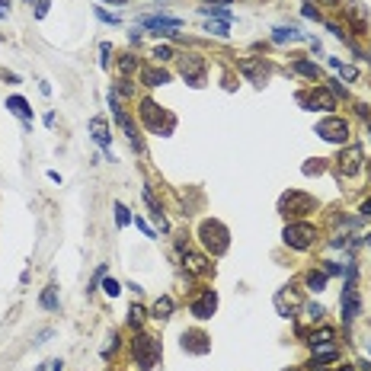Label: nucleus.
Instances as JSON below:
<instances>
[{"mask_svg": "<svg viewBox=\"0 0 371 371\" xmlns=\"http://www.w3.org/2000/svg\"><path fill=\"white\" fill-rule=\"evenodd\" d=\"M132 352H135V361H138V365H141L144 371H151V368L160 361V339H154V336L141 333V336L135 339Z\"/></svg>", "mask_w": 371, "mask_h": 371, "instance_id": "1", "label": "nucleus"}, {"mask_svg": "<svg viewBox=\"0 0 371 371\" xmlns=\"http://www.w3.org/2000/svg\"><path fill=\"white\" fill-rule=\"evenodd\" d=\"M198 234H202V243L208 246L214 256H221L224 250H227V230H224V224H218V221H205Z\"/></svg>", "mask_w": 371, "mask_h": 371, "instance_id": "2", "label": "nucleus"}, {"mask_svg": "<svg viewBox=\"0 0 371 371\" xmlns=\"http://www.w3.org/2000/svg\"><path fill=\"white\" fill-rule=\"evenodd\" d=\"M317 135H320L323 141L346 144V141H349V125L342 122V118H323V122L317 125Z\"/></svg>", "mask_w": 371, "mask_h": 371, "instance_id": "3", "label": "nucleus"}, {"mask_svg": "<svg viewBox=\"0 0 371 371\" xmlns=\"http://www.w3.org/2000/svg\"><path fill=\"white\" fill-rule=\"evenodd\" d=\"M282 237H285V243H288V246L307 250L310 243H314V227H310V224H288Z\"/></svg>", "mask_w": 371, "mask_h": 371, "instance_id": "4", "label": "nucleus"}, {"mask_svg": "<svg viewBox=\"0 0 371 371\" xmlns=\"http://www.w3.org/2000/svg\"><path fill=\"white\" fill-rule=\"evenodd\" d=\"M240 67V74H246L250 80L256 83V87H263L266 80H269V74H272V67L263 61V58H243V61L237 64Z\"/></svg>", "mask_w": 371, "mask_h": 371, "instance_id": "5", "label": "nucleus"}, {"mask_svg": "<svg viewBox=\"0 0 371 371\" xmlns=\"http://www.w3.org/2000/svg\"><path fill=\"white\" fill-rule=\"evenodd\" d=\"M179 74H183L192 87H202V83H205V61H202V55H186L183 64H179Z\"/></svg>", "mask_w": 371, "mask_h": 371, "instance_id": "6", "label": "nucleus"}, {"mask_svg": "<svg viewBox=\"0 0 371 371\" xmlns=\"http://www.w3.org/2000/svg\"><path fill=\"white\" fill-rule=\"evenodd\" d=\"M314 211V198L304 192H288L282 198V214H307Z\"/></svg>", "mask_w": 371, "mask_h": 371, "instance_id": "7", "label": "nucleus"}, {"mask_svg": "<svg viewBox=\"0 0 371 371\" xmlns=\"http://www.w3.org/2000/svg\"><path fill=\"white\" fill-rule=\"evenodd\" d=\"M358 167H361V148H358V144H352V148L339 157V173L342 176H355Z\"/></svg>", "mask_w": 371, "mask_h": 371, "instance_id": "8", "label": "nucleus"}, {"mask_svg": "<svg viewBox=\"0 0 371 371\" xmlns=\"http://www.w3.org/2000/svg\"><path fill=\"white\" fill-rule=\"evenodd\" d=\"M214 307H218V295H214V291H205L202 301L192 304V314L198 317V320H208V317L214 314Z\"/></svg>", "mask_w": 371, "mask_h": 371, "instance_id": "9", "label": "nucleus"}, {"mask_svg": "<svg viewBox=\"0 0 371 371\" xmlns=\"http://www.w3.org/2000/svg\"><path fill=\"white\" fill-rule=\"evenodd\" d=\"M355 314H358V295L352 288V282H346V291H342V320L349 323Z\"/></svg>", "mask_w": 371, "mask_h": 371, "instance_id": "10", "label": "nucleus"}, {"mask_svg": "<svg viewBox=\"0 0 371 371\" xmlns=\"http://www.w3.org/2000/svg\"><path fill=\"white\" fill-rule=\"evenodd\" d=\"M144 26H151V29H157V32H167V29H179L183 26V20H176V16H144L141 20Z\"/></svg>", "mask_w": 371, "mask_h": 371, "instance_id": "11", "label": "nucleus"}, {"mask_svg": "<svg viewBox=\"0 0 371 371\" xmlns=\"http://www.w3.org/2000/svg\"><path fill=\"white\" fill-rule=\"evenodd\" d=\"M90 132H93V141L99 144L102 151L109 154V160H112V151H109V132H106V122H102V118H93L90 122Z\"/></svg>", "mask_w": 371, "mask_h": 371, "instance_id": "12", "label": "nucleus"}, {"mask_svg": "<svg viewBox=\"0 0 371 371\" xmlns=\"http://www.w3.org/2000/svg\"><path fill=\"white\" fill-rule=\"evenodd\" d=\"M205 339H208V336H202V333H186V336H183V349L198 352V355H202V352L211 349V342H205Z\"/></svg>", "mask_w": 371, "mask_h": 371, "instance_id": "13", "label": "nucleus"}, {"mask_svg": "<svg viewBox=\"0 0 371 371\" xmlns=\"http://www.w3.org/2000/svg\"><path fill=\"white\" fill-rule=\"evenodd\" d=\"M310 106H317V109H326V112H330V109H336V96H333L330 90L317 87L314 93H310Z\"/></svg>", "mask_w": 371, "mask_h": 371, "instance_id": "14", "label": "nucleus"}, {"mask_svg": "<svg viewBox=\"0 0 371 371\" xmlns=\"http://www.w3.org/2000/svg\"><path fill=\"white\" fill-rule=\"evenodd\" d=\"M339 355V346H336L333 339H326V342H314V361H330Z\"/></svg>", "mask_w": 371, "mask_h": 371, "instance_id": "15", "label": "nucleus"}, {"mask_svg": "<svg viewBox=\"0 0 371 371\" xmlns=\"http://www.w3.org/2000/svg\"><path fill=\"white\" fill-rule=\"evenodd\" d=\"M141 115H144V122H148L151 132H160V112H157V106H154L151 99L141 102Z\"/></svg>", "mask_w": 371, "mask_h": 371, "instance_id": "16", "label": "nucleus"}, {"mask_svg": "<svg viewBox=\"0 0 371 371\" xmlns=\"http://www.w3.org/2000/svg\"><path fill=\"white\" fill-rule=\"evenodd\" d=\"M141 80L148 83V87H163V83H170V74L163 71V67H148V71L141 74Z\"/></svg>", "mask_w": 371, "mask_h": 371, "instance_id": "17", "label": "nucleus"}, {"mask_svg": "<svg viewBox=\"0 0 371 371\" xmlns=\"http://www.w3.org/2000/svg\"><path fill=\"white\" fill-rule=\"evenodd\" d=\"M7 109H13L20 118H26V122H29V115H32V112H29V102H26L23 96H10V99H7Z\"/></svg>", "mask_w": 371, "mask_h": 371, "instance_id": "18", "label": "nucleus"}, {"mask_svg": "<svg viewBox=\"0 0 371 371\" xmlns=\"http://www.w3.org/2000/svg\"><path fill=\"white\" fill-rule=\"evenodd\" d=\"M298 39H304V36H301L298 29H291V26H288V29L282 26V29L272 32V42H279V45H282V42H298Z\"/></svg>", "mask_w": 371, "mask_h": 371, "instance_id": "19", "label": "nucleus"}, {"mask_svg": "<svg viewBox=\"0 0 371 371\" xmlns=\"http://www.w3.org/2000/svg\"><path fill=\"white\" fill-rule=\"evenodd\" d=\"M170 310H173V298H160L157 304H154V317H157V320H167Z\"/></svg>", "mask_w": 371, "mask_h": 371, "instance_id": "20", "label": "nucleus"}, {"mask_svg": "<svg viewBox=\"0 0 371 371\" xmlns=\"http://www.w3.org/2000/svg\"><path fill=\"white\" fill-rule=\"evenodd\" d=\"M295 71L304 74V77H310V80H317V77H320V67L310 64V61H295Z\"/></svg>", "mask_w": 371, "mask_h": 371, "instance_id": "21", "label": "nucleus"}, {"mask_svg": "<svg viewBox=\"0 0 371 371\" xmlns=\"http://www.w3.org/2000/svg\"><path fill=\"white\" fill-rule=\"evenodd\" d=\"M330 67H336V71H339L342 77H346V80H355V77H358V71H355V67H349V64H339V58H330Z\"/></svg>", "mask_w": 371, "mask_h": 371, "instance_id": "22", "label": "nucleus"}, {"mask_svg": "<svg viewBox=\"0 0 371 371\" xmlns=\"http://www.w3.org/2000/svg\"><path fill=\"white\" fill-rule=\"evenodd\" d=\"M323 285H326V272H310L307 275V288L310 291H323Z\"/></svg>", "mask_w": 371, "mask_h": 371, "instance_id": "23", "label": "nucleus"}, {"mask_svg": "<svg viewBox=\"0 0 371 371\" xmlns=\"http://www.w3.org/2000/svg\"><path fill=\"white\" fill-rule=\"evenodd\" d=\"M202 13H205V16H221L224 23L234 20V13H230V10H221V7H202Z\"/></svg>", "mask_w": 371, "mask_h": 371, "instance_id": "24", "label": "nucleus"}, {"mask_svg": "<svg viewBox=\"0 0 371 371\" xmlns=\"http://www.w3.org/2000/svg\"><path fill=\"white\" fill-rule=\"evenodd\" d=\"M141 320H144V307H141V304H132V310H128V323L138 326Z\"/></svg>", "mask_w": 371, "mask_h": 371, "instance_id": "25", "label": "nucleus"}, {"mask_svg": "<svg viewBox=\"0 0 371 371\" xmlns=\"http://www.w3.org/2000/svg\"><path fill=\"white\" fill-rule=\"evenodd\" d=\"M304 314H307V320H314V323H317V320H323V307H320V304H307V307H304Z\"/></svg>", "mask_w": 371, "mask_h": 371, "instance_id": "26", "label": "nucleus"}, {"mask_svg": "<svg viewBox=\"0 0 371 371\" xmlns=\"http://www.w3.org/2000/svg\"><path fill=\"white\" fill-rule=\"evenodd\" d=\"M154 58H157V61H170V58H173V48H170V45H157V48H154Z\"/></svg>", "mask_w": 371, "mask_h": 371, "instance_id": "27", "label": "nucleus"}, {"mask_svg": "<svg viewBox=\"0 0 371 371\" xmlns=\"http://www.w3.org/2000/svg\"><path fill=\"white\" fill-rule=\"evenodd\" d=\"M42 307H58V298H55V288H45V295H42Z\"/></svg>", "mask_w": 371, "mask_h": 371, "instance_id": "28", "label": "nucleus"}, {"mask_svg": "<svg viewBox=\"0 0 371 371\" xmlns=\"http://www.w3.org/2000/svg\"><path fill=\"white\" fill-rule=\"evenodd\" d=\"M189 269H192V272H205V269H208V263H205L202 256H189Z\"/></svg>", "mask_w": 371, "mask_h": 371, "instance_id": "29", "label": "nucleus"}, {"mask_svg": "<svg viewBox=\"0 0 371 371\" xmlns=\"http://www.w3.org/2000/svg\"><path fill=\"white\" fill-rule=\"evenodd\" d=\"M349 16H352L355 23H361V20H365V10H361V4H349Z\"/></svg>", "mask_w": 371, "mask_h": 371, "instance_id": "30", "label": "nucleus"}, {"mask_svg": "<svg viewBox=\"0 0 371 371\" xmlns=\"http://www.w3.org/2000/svg\"><path fill=\"white\" fill-rule=\"evenodd\" d=\"M208 32H214V36H227V23H208Z\"/></svg>", "mask_w": 371, "mask_h": 371, "instance_id": "31", "label": "nucleus"}, {"mask_svg": "<svg viewBox=\"0 0 371 371\" xmlns=\"http://www.w3.org/2000/svg\"><path fill=\"white\" fill-rule=\"evenodd\" d=\"M102 291H106V295H109V298H115V295H118V282H112V279H106V282H102Z\"/></svg>", "mask_w": 371, "mask_h": 371, "instance_id": "32", "label": "nucleus"}, {"mask_svg": "<svg viewBox=\"0 0 371 371\" xmlns=\"http://www.w3.org/2000/svg\"><path fill=\"white\" fill-rule=\"evenodd\" d=\"M118 67H122V74H132V71H138V61H135V58H122Z\"/></svg>", "mask_w": 371, "mask_h": 371, "instance_id": "33", "label": "nucleus"}, {"mask_svg": "<svg viewBox=\"0 0 371 371\" xmlns=\"http://www.w3.org/2000/svg\"><path fill=\"white\" fill-rule=\"evenodd\" d=\"M115 221L122 224V227L128 224V208H125V205H115Z\"/></svg>", "mask_w": 371, "mask_h": 371, "instance_id": "34", "label": "nucleus"}, {"mask_svg": "<svg viewBox=\"0 0 371 371\" xmlns=\"http://www.w3.org/2000/svg\"><path fill=\"white\" fill-rule=\"evenodd\" d=\"M96 16H99V20L102 23H112V26H115L118 20H115V16H112V13H106V10H102V7H96Z\"/></svg>", "mask_w": 371, "mask_h": 371, "instance_id": "35", "label": "nucleus"}, {"mask_svg": "<svg viewBox=\"0 0 371 371\" xmlns=\"http://www.w3.org/2000/svg\"><path fill=\"white\" fill-rule=\"evenodd\" d=\"M301 13H304L307 20H320V13H317V7H310V4H307V7H304V10H301Z\"/></svg>", "mask_w": 371, "mask_h": 371, "instance_id": "36", "label": "nucleus"}, {"mask_svg": "<svg viewBox=\"0 0 371 371\" xmlns=\"http://www.w3.org/2000/svg\"><path fill=\"white\" fill-rule=\"evenodd\" d=\"M48 13V0H39V7H36V16H45Z\"/></svg>", "mask_w": 371, "mask_h": 371, "instance_id": "37", "label": "nucleus"}, {"mask_svg": "<svg viewBox=\"0 0 371 371\" xmlns=\"http://www.w3.org/2000/svg\"><path fill=\"white\" fill-rule=\"evenodd\" d=\"M135 224H138V227H141V230H144V234H148V237H154V230H151V227H148V224H144V221H141V218H138V221H135Z\"/></svg>", "mask_w": 371, "mask_h": 371, "instance_id": "38", "label": "nucleus"}, {"mask_svg": "<svg viewBox=\"0 0 371 371\" xmlns=\"http://www.w3.org/2000/svg\"><path fill=\"white\" fill-rule=\"evenodd\" d=\"M336 272H342V266H336V263L326 266V275H336Z\"/></svg>", "mask_w": 371, "mask_h": 371, "instance_id": "39", "label": "nucleus"}, {"mask_svg": "<svg viewBox=\"0 0 371 371\" xmlns=\"http://www.w3.org/2000/svg\"><path fill=\"white\" fill-rule=\"evenodd\" d=\"M361 214H368V218H371V198H368L365 205H361Z\"/></svg>", "mask_w": 371, "mask_h": 371, "instance_id": "40", "label": "nucleus"}, {"mask_svg": "<svg viewBox=\"0 0 371 371\" xmlns=\"http://www.w3.org/2000/svg\"><path fill=\"white\" fill-rule=\"evenodd\" d=\"M208 4H224V7H227V4H230V0H208Z\"/></svg>", "mask_w": 371, "mask_h": 371, "instance_id": "41", "label": "nucleus"}, {"mask_svg": "<svg viewBox=\"0 0 371 371\" xmlns=\"http://www.w3.org/2000/svg\"><path fill=\"white\" fill-rule=\"evenodd\" d=\"M7 13V4H4V0H0V16H4Z\"/></svg>", "mask_w": 371, "mask_h": 371, "instance_id": "42", "label": "nucleus"}, {"mask_svg": "<svg viewBox=\"0 0 371 371\" xmlns=\"http://www.w3.org/2000/svg\"><path fill=\"white\" fill-rule=\"evenodd\" d=\"M112 4H125V0H112Z\"/></svg>", "mask_w": 371, "mask_h": 371, "instance_id": "43", "label": "nucleus"}, {"mask_svg": "<svg viewBox=\"0 0 371 371\" xmlns=\"http://www.w3.org/2000/svg\"><path fill=\"white\" fill-rule=\"evenodd\" d=\"M323 4H336V0H323Z\"/></svg>", "mask_w": 371, "mask_h": 371, "instance_id": "44", "label": "nucleus"}, {"mask_svg": "<svg viewBox=\"0 0 371 371\" xmlns=\"http://www.w3.org/2000/svg\"><path fill=\"white\" fill-rule=\"evenodd\" d=\"M368 243H371V237H368Z\"/></svg>", "mask_w": 371, "mask_h": 371, "instance_id": "45", "label": "nucleus"}]
</instances>
